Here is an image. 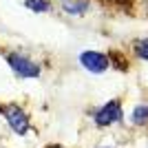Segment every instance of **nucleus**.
I'll return each instance as SVG.
<instances>
[{
    "label": "nucleus",
    "mask_w": 148,
    "mask_h": 148,
    "mask_svg": "<svg viewBox=\"0 0 148 148\" xmlns=\"http://www.w3.org/2000/svg\"><path fill=\"white\" fill-rule=\"evenodd\" d=\"M7 62H9V66L13 69V73L20 75V77H38V75H40V66H38L33 60L20 56V53L7 56Z\"/></svg>",
    "instance_id": "obj_1"
},
{
    "label": "nucleus",
    "mask_w": 148,
    "mask_h": 148,
    "mask_svg": "<svg viewBox=\"0 0 148 148\" xmlns=\"http://www.w3.org/2000/svg\"><path fill=\"white\" fill-rule=\"evenodd\" d=\"M5 117H7V122H9V126H11L18 135H25L27 130H29V117L25 115V111H22L20 106H16V104L7 106Z\"/></svg>",
    "instance_id": "obj_2"
},
{
    "label": "nucleus",
    "mask_w": 148,
    "mask_h": 148,
    "mask_svg": "<svg viewBox=\"0 0 148 148\" xmlns=\"http://www.w3.org/2000/svg\"><path fill=\"white\" fill-rule=\"evenodd\" d=\"M119 117H122V104H119L117 99L104 104L97 113H95V122H97L99 126H111V124H115Z\"/></svg>",
    "instance_id": "obj_3"
},
{
    "label": "nucleus",
    "mask_w": 148,
    "mask_h": 148,
    "mask_svg": "<svg viewBox=\"0 0 148 148\" xmlns=\"http://www.w3.org/2000/svg\"><path fill=\"white\" fill-rule=\"evenodd\" d=\"M80 62H82V66L88 69L91 73H104L108 69V58L104 53H97V51H84L80 56Z\"/></svg>",
    "instance_id": "obj_4"
},
{
    "label": "nucleus",
    "mask_w": 148,
    "mask_h": 148,
    "mask_svg": "<svg viewBox=\"0 0 148 148\" xmlns=\"http://www.w3.org/2000/svg\"><path fill=\"white\" fill-rule=\"evenodd\" d=\"M86 9H88L86 0H80V2H66V5H64V11L73 13V16H80V13H84Z\"/></svg>",
    "instance_id": "obj_5"
},
{
    "label": "nucleus",
    "mask_w": 148,
    "mask_h": 148,
    "mask_svg": "<svg viewBox=\"0 0 148 148\" xmlns=\"http://www.w3.org/2000/svg\"><path fill=\"white\" fill-rule=\"evenodd\" d=\"M25 5L29 7L31 11H36V13L49 11V0H25Z\"/></svg>",
    "instance_id": "obj_6"
},
{
    "label": "nucleus",
    "mask_w": 148,
    "mask_h": 148,
    "mask_svg": "<svg viewBox=\"0 0 148 148\" xmlns=\"http://www.w3.org/2000/svg\"><path fill=\"white\" fill-rule=\"evenodd\" d=\"M133 122L135 124L148 122V106H137L135 111H133Z\"/></svg>",
    "instance_id": "obj_7"
},
{
    "label": "nucleus",
    "mask_w": 148,
    "mask_h": 148,
    "mask_svg": "<svg viewBox=\"0 0 148 148\" xmlns=\"http://www.w3.org/2000/svg\"><path fill=\"white\" fill-rule=\"evenodd\" d=\"M135 53L142 58V60H148V38L137 40V42H135Z\"/></svg>",
    "instance_id": "obj_8"
},
{
    "label": "nucleus",
    "mask_w": 148,
    "mask_h": 148,
    "mask_svg": "<svg viewBox=\"0 0 148 148\" xmlns=\"http://www.w3.org/2000/svg\"><path fill=\"white\" fill-rule=\"evenodd\" d=\"M117 2H122V0H117Z\"/></svg>",
    "instance_id": "obj_9"
}]
</instances>
